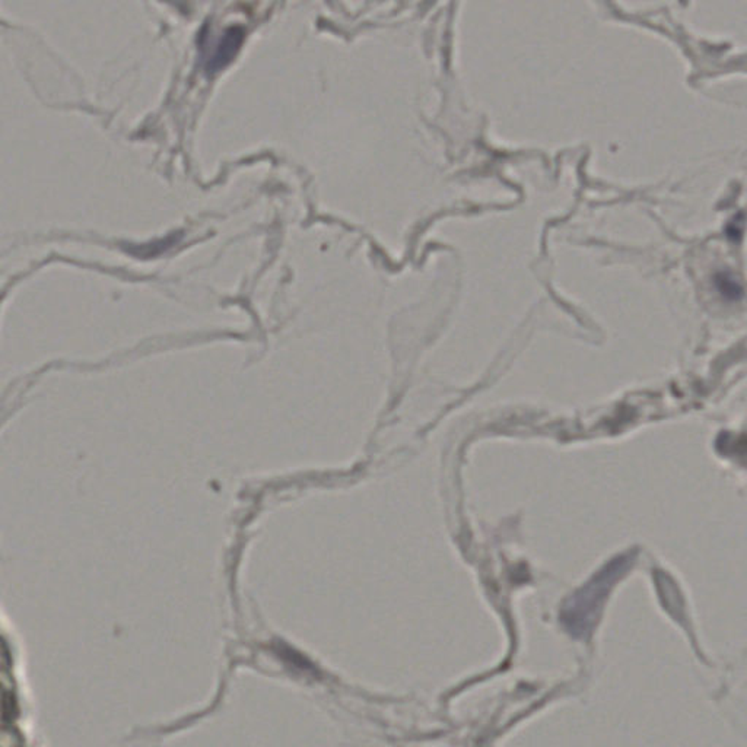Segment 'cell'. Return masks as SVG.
<instances>
[{
  "label": "cell",
  "instance_id": "1",
  "mask_svg": "<svg viewBox=\"0 0 747 747\" xmlns=\"http://www.w3.org/2000/svg\"><path fill=\"white\" fill-rule=\"evenodd\" d=\"M622 564V559L612 562L602 572L598 573L597 577L594 578L590 586L584 589L581 594H578L575 597L572 606L568 607L565 614V621L570 622L572 632L582 634L589 628V621H593L596 614L594 609H598V606L602 605L605 594L612 586L610 582H613L618 572H621Z\"/></svg>",
  "mask_w": 747,
  "mask_h": 747
},
{
  "label": "cell",
  "instance_id": "2",
  "mask_svg": "<svg viewBox=\"0 0 747 747\" xmlns=\"http://www.w3.org/2000/svg\"><path fill=\"white\" fill-rule=\"evenodd\" d=\"M246 33L241 27H231L223 29V33L216 37L207 38L205 45V68L207 72L215 73L223 70L234 61L243 45Z\"/></svg>",
  "mask_w": 747,
  "mask_h": 747
},
{
  "label": "cell",
  "instance_id": "3",
  "mask_svg": "<svg viewBox=\"0 0 747 747\" xmlns=\"http://www.w3.org/2000/svg\"><path fill=\"white\" fill-rule=\"evenodd\" d=\"M717 285H719V289L721 291V294L728 296L730 299H740L743 296L742 287L731 276L721 273L719 279H717Z\"/></svg>",
  "mask_w": 747,
  "mask_h": 747
}]
</instances>
